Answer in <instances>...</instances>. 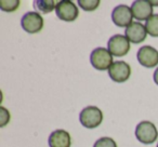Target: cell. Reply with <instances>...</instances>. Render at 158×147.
I'll return each mask as SVG.
<instances>
[{
    "mask_svg": "<svg viewBox=\"0 0 158 147\" xmlns=\"http://www.w3.org/2000/svg\"><path fill=\"white\" fill-rule=\"evenodd\" d=\"M22 28L28 34H37L44 28V18L38 12H27L21 20Z\"/></svg>",
    "mask_w": 158,
    "mask_h": 147,
    "instance_id": "cell-6",
    "label": "cell"
},
{
    "mask_svg": "<svg viewBox=\"0 0 158 147\" xmlns=\"http://www.w3.org/2000/svg\"><path fill=\"white\" fill-rule=\"evenodd\" d=\"M139 63L147 68H153L158 65V51L151 46H143L139 49L138 54Z\"/></svg>",
    "mask_w": 158,
    "mask_h": 147,
    "instance_id": "cell-9",
    "label": "cell"
},
{
    "mask_svg": "<svg viewBox=\"0 0 158 147\" xmlns=\"http://www.w3.org/2000/svg\"><path fill=\"white\" fill-rule=\"evenodd\" d=\"M34 8L40 13L48 14L56 8V3L53 0H36L34 1Z\"/></svg>",
    "mask_w": 158,
    "mask_h": 147,
    "instance_id": "cell-13",
    "label": "cell"
},
{
    "mask_svg": "<svg viewBox=\"0 0 158 147\" xmlns=\"http://www.w3.org/2000/svg\"><path fill=\"white\" fill-rule=\"evenodd\" d=\"M135 137L142 144H153L158 137L157 128L151 121H142L135 128Z\"/></svg>",
    "mask_w": 158,
    "mask_h": 147,
    "instance_id": "cell-1",
    "label": "cell"
},
{
    "mask_svg": "<svg viewBox=\"0 0 158 147\" xmlns=\"http://www.w3.org/2000/svg\"><path fill=\"white\" fill-rule=\"evenodd\" d=\"M126 37L128 38L130 42L132 43H141L146 39L147 31L146 27L139 22H132L125 31Z\"/></svg>",
    "mask_w": 158,
    "mask_h": 147,
    "instance_id": "cell-11",
    "label": "cell"
},
{
    "mask_svg": "<svg viewBox=\"0 0 158 147\" xmlns=\"http://www.w3.org/2000/svg\"><path fill=\"white\" fill-rule=\"evenodd\" d=\"M108 51L112 53L113 56L121 57L128 54L130 51V41L126 36L114 35L110 38L107 43Z\"/></svg>",
    "mask_w": 158,
    "mask_h": 147,
    "instance_id": "cell-5",
    "label": "cell"
},
{
    "mask_svg": "<svg viewBox=\"0 0 158 147\" xmlns=\"http://www.w3.org/2000/svg\"><path fill=\"white\" fill-rule=\"evenodd\" d=\"M93 147H117V144L110 137H101L95 142Z\"/></svg>",
    "mask_w": 158,
    "mask_h": 147,
    "instance_id": "cell-17",
    "label": "cell"
},
{
    "mask_svg": "<svg viewBox=\"0 0 158 147\" xmlns=\"http://www.w3.org/2000/svg\"><path fill=\"white\" fill-rule=\"evenodd\" d=\"M108 75L113 81L117 84L126 82L131 75V67L128 63L123 61L114 62L113 65L108 69Z\"/></svg>",
    "mask_w": 158,
    "mask_h": 147,
    "instance_id": "cell-7",
    "label": "cell"
},
{
    "mask_svg": "<svg viewBox=\"0 0 158 147\" xmlns=\"http://www.w3.org/2000/svg\"><path fill=\"white\" fill-rule=\"evenodd\" d=\"M10 121V112L5 107H0V127H6Z\"/></svg>",
    "mask_w": 158,
    "mask_h": 147,
    "instance_id": "cell-18",
    "label": "cell"
},
{
    "mask_svg": "<svg viewBox=\"0 0 158 147\" xmlns=\"http://www.w3.org/2000/svg\"><path fill=\"white\" fill-rule=\"evenodd\" d=\"M154 81H155V84L158 86V67L156 68V70L154 71Z\"/></svg>",
    "mask_w": 158,
    "mask_h": 147,
    "instance_id": "cell-19",
    "label": "cell"
},
{
    "mask_svg": "<svg viewBox=\"0 0 158 147\" xmlns=\"http://www.w3.org/2000/svg\"><path fill=\"white\" fill-rule=\"evenodd\" d=\"M78 6L85 11H94L100 6L99 0H78Z\"/></svg>",
    "mask_w": 158,
    "mask_h": 147,
    "instance_id": "cell-16",
    "label": "cell"
},
{
    "mask_svg": "<svg viewBox=\"0 0 158 147\" xmlns=\"http://www.w3.org/2000/svg\"><path fill=\"white\" fill-rule=\"evenodd\" d=\"M91 65L98 70H106L110 69L113 65V55L105 48H97L91 52L90 55Z\"/></svg>",
    "mask_w": 158,
    "mask_h": 147,
    "instance_id": "cell-3",
    "label": "cell"
},
{
    "mask_svg": "<svg viewBox=\"0 0 158 147\" xmlns=\"http://www.w3.org/2000/svg\"><path fill=\"white\" fill-rule=\"evenodd\" d=\"M55 13L57 18L64 22H74L79 15L78 7L69 0L59 1L55 8Z\"/></svg>",
    "mask_w": 158,
    "mask_h": 147,
    "instance_id": "cell-4",
    "label": "cell"
},
{
    "mask_svg": "<svg viewBox=\"0 0 158 147\" xmlns=\"http://www.w3.org/2000/svg\"><path fill=\"white\" fill-rule=\"evenodd\" d=\"M132 11L131 8L126 5H119L113 9L112 12V20L116 26L126 27L127 28L132 23Z\"/></svg>",
    "mask_w": 158,
    "mask_h": 147,
    "instance_id": "cell-8",
    "label": "cell"
},
{
    "mask_svg": "<svg viewBox=\"0 0 158 147\" xmlns=\"http://www.w3.org/2000/svg\"><path fill=\"white\" fill-rule=\"evenodd\" d=\"M147 34L152 37H158V14H153L145 23Z\"/></svg>",
    "mask_w": 158,
    "mask_h": 147,
    "instance_id": "cell-14",
    "label": "cell"
},
{
    "mask_svg": "<svg viewBox=\"0 0 158 147\" xmlns=\"http://www.w3.org/2000/svg\"><path fill=\"white\" fill-rule=\"evenodd\" d=\"M132 15L138 21H147L153 15V6L147 0H136L131 6Z\"/></svg>",
    "mask_w": 158,
    "mask_h": 147,
    "instance_id": "cell-10",
    "label": "cell"
},
{
    "mask_svg": "<svg viewBox=\"0 0 158 147\" xmlns=\"http://www.w3.org/2000/svg\"><path fill=\"white\" fill-rule=\"evenodd\" d=\"M151 3H152V6H157L158 7V1H151Z\"/></svg>",
    "mask_w": 158,
    "mask_h": 147,
    "instance_id": "cell-20",
    "label": "cell"
},
{
    "mask_svg": "<svg viewBox=\"0 0 158 147\" xmlns=\"http://www.w3.org/2000/svg\"><path fill=\"white\" fill-rule=\"evenodd\" d=\"M79 120L85 128L93 129V128L99 127L102 123L103 112L100 108L95 107V106H88L81 110L79 115Z\"/></svg>",
    "mask_w": 158,
    "mask_h": 147,
    "instance_id": "cell-2",
    "label": "cell"
},
{
    "mask_svg": "<svg viewBox=\"0 0 158 147\" xmlns=\"http://www.w3.org/2000/svg\"><path fill=\"white\" fill-rule=\"evenodd\" d=\"M157 147H158V144H157Z\"/></svg>",
    "mask_w": 158,
    "mask_h": 147,
    "instance_id": "cell-21",
    "label": "cell"
},
{
    "mask_svg": "<svg viewBox=\"0 0 158 147\" xmlns=\"http://www.w3.org/2000/svg\"><path fill=\"white\" fill-rule=\"evenodd\" d=\"M48 142L50 147H70L72 138L65 130H55L50 134Z\"/></svg>",
    "mask_w": 158,
    "mask_h": 147,
    "instance_id": "cell-12",
    "label": "cell"
},
{
    "mask_svg": "<svg viewBox=\"0 0 158 147\" xmlns=\"http://www.w3.org/2000/svg\"><path fill=\"white\" fill-rule=\"evenodd\" d=\"M19 0H0V9L5 12H13L19 9Z\"/></svg>",
    "mask_w": 158,
    "mask_h": 147,
    "instance_id": "cell-15",
    "label": "cell"
}]
</instances>
